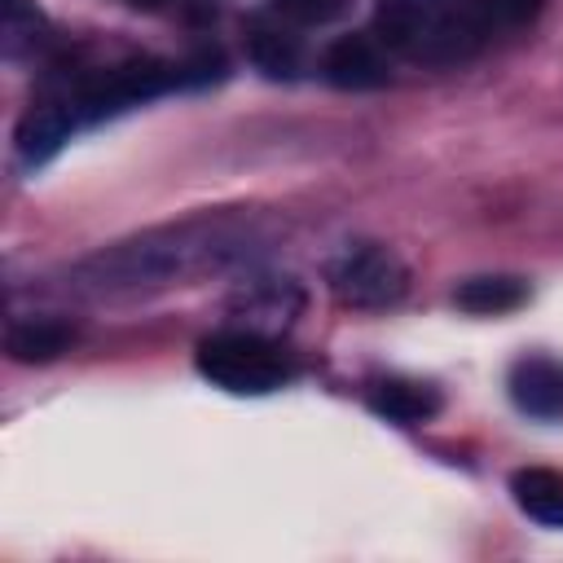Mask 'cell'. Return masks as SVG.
<instances>
[{
    "mask_svg": "<svg viewBox=\"0 0 563 563\" xmlns=\"http://www.w3.org/2000/svg\"><path fill=\"white\" fill-rule=\"evenodd\" d=\"M343 9H347V0H268V13L290 26H321V22L339 18Z\"/></svg>",
    "mask_w": 563,
    "mask_h": 563,
    "instance_id": "obj_15",
    "label": "cell"
},
{
    "mask_svg": "<svg viewBox=\"0 0 563 563\" xmlns=\"http://www.w3.org/2000/svg\"><path fill=\"white\" fill-rule=\"evenodd\" d=\"M325 286L347 308H391L409 290V268L383 242H347L330 255Z\"/></svg>",
    "mask_w": 563,
    "mask_h": 563,
    "instance_id": "obj_5",
    "label": "cell"
},
{
    "mask_svg": "<svg viewBox=\"0 0 563 563\" xmlns=\"http://www.w3.org/2000/svg\"><path fill=\"white\" fill-rule=\"evenodd\" d=\"M299 26L282 22V18H264L251 26L246 35V53L251 62L268 75V79H295L303 70V40L295 35Z\"/></svg>",
    "mask_w": 563,
    "mask_h": 563,
    "instance_id": "obj_10",
    "label": "cell"
},
{
    "mask_svg": "<svg viewBox=\"0 0 563 563\" xmlns=\"http://www.w3.org/2000/svg\"><path fill=\"white\" fill-rule=\"evenodd\" d=\"M510 497L528 519H537L545 528H563V471L523 466L510 475Z\"/></svg>",
    "mask_w": 563,
    "mask_h": 563,
    "instance_id": "obj_12",
    "label": "cell"
},
{
    "mask_svg": "<svg viewBox=\"0 0 563 563\" xmlns=\"http://www.w3.org/2000/svg\"><path fill=\"white\" fill-rule=\"evenodd\" d=\"M128 4H136V9H158L163 0H128Z\"/></svg>",
    "mask_w": 563,
    "mask_h": 563,
    "instance_id": "obj_16",
    "label": "cell"
},
{
    "mask_svg": "<svg viewBox=\"0 0 563 563\" xmlns=\"http://www.w3.org/2000/svg\"><path fill=\"white\" fill-rule=\"evenodd\" d=\"M506 391H510L515 409L528 418H541V422L563 418V361L537 356V352L519 356L506 374Z\"/></svg>",
    "mask_w": 563,
    "mask_h": 563,
    "instance_id": "obj_7",
    "label": "cell"
},
{
    "mask_svg": "<svg viewBox=\"0 0 563 563\" xmlns=\"http://www.w3.org/2000/svg\"><path fill=\"white\" fill-rule=\"evenodd\" d=\"M0 44L9 62L31 57L35 48L48 44V22L31 0H4V18H0Z\"/></svg>",
    "mask_w": 563,
    "mask_h": 563,
    "instance_id": "obj_14",
    "label": "cell"
},
{
    "mask_svg": "<svg viewBox=\"0 0 563 563\" xmlns=\"http://www.w3.org/2000/svg\"><path fill=\"white\" fill-rule=\"evenodd\" d=\"M369 409H374L378 418H387V422L418 427V422H427V418L440 413V391H435L431 383H422V378H400V374H391V378H378V383L369 387Z\"/></svg>",
    "mask_w": 563,
    "mask_h": 563,
    "instance_id": "obj_8",
    "label": "cell"
},
{
    "mask_svg": "<svg viewBox=\"0 0 563 563\" xmlns=\"http://www.w3.org/2000/svg\"><path fill=\"white\" fill-rule=\"evenodd\" d=\"M220 75L216 53H198L185 62L150 57V53H128V57H106V62H84L70 70H57L44 92L26 106L13 132V150L26 167L48 163L75 132L132 110L150 97H163L172 88H194Z\"/></svg>",
    "mask_w": 563,
    "mask_h": 563,
    "instance_id": "obj_2",
    "label": "cell"
},
{
    "mask_svg": "<svg viewBox=\"0 0 563 563\" xmlns=\"http://www.w3.org/2000/svg\"><path fill=\"white\" fill-rule=\"evenodd\" d=\"M233 303L242 308V317H246L251 330L273 334L277 325H286L303 308V295H299V286L290 277H255V282H246L238 290Z\"/></svg>",
    "mask_w": 563,
    "mask_h": 563,
    "instance_id": "obj_9",
    "label": "cell"
},
{
    "mask_svg": "<svg viewBox=\"0 0 563 563\" xmlns=\"http://www.w3.org/2000/svg\"><path fill=\"white\" fill-rule=\"evenodd\" d=\"M457 308L466 312H515L523 299H528V282L523 277H510V273H484V277H466L457 290H453Z\"/></svg>",
    "mask_w": 563,
    "mask_h": 563,
    "instance_id": "obj_13",
    "label": "cell"
},
{
    "mask_svg": "<svg viewBox=\"0 0 563 563\" xmlns=\"http://www.w3.org/2000/svg\"><path fill=\"white\" fill-rule=\"evenodd\" d=\"M194 365L211 387L229 396H268L295 378L290 352L273 334L251 325H224L207 334L194 352Z\"/></svg>",
    "mask_w": 563,
    "mask_h": 563,
    "instance_id": "obj_4",
    "label": "cell"
},
{
    "mask_svg": "<svg viewBox=\"0 0 563 563\" xmlns=\"http://www.w3.org/2000/svg\"><path fill=\"white\" fill-rule=\"evenodd\" d=\"M321 75L334 84V88H378L387 84L391 75V53L383 48V40L374 31H356V35H339L325 57H321Z\"/></svg>",
    "mask_w": 563,
    "mask_h": 563,
    "instance_id": "obj_6",
    "label": "cell"
},
{
    "mask_svg": "<svg viewBox=\"0 0 563 563\" xmlns=\"http://www.w3.org/2000/svg\"><path fill=\"white\" fill-rule=\"evenodd\" d=\"M541 0H374V35L413 66H457L506 31L523 26Z\"/></svg>",
    "mask_w": 563,
    "mask_h": 563,
    "instance_id": "obj_3",
    "label": "cell"
},
{
    "mask_svg": "<svg viewBox=\"0 0 563 563\" xmlns=\"http://www.w3.org/2000/svg\"><path fill=\"white\" fill-rule=\"evenodd\" d=\"M264 238L268 229L260 224V216H189L84 255L79 264H70L66 290L79 299H128L167 290L189 277H207L238 260H251L264 246Z\"/></svg>",
    "mask_w": 563,
    "mask_h": 563,
    "instance_id": "obj_1",
    "label": "cell"
},
{
    "mask_svg": "<svg viewBox=\"0 0 563 563\" xmlns=\"http://www.w3.org/2000/svg\"><path fill=\"white\" fill-rule=\"evenodd\" d=\"M70 343H75V325L62 317H18L4 339L18 365H48L62 352H70Z\"/></svg>",
    "mask_w": 563,
    "mask_h": 563,
    "instance_id": "obj_11",
    "label": "cell"
}]
</instances>
